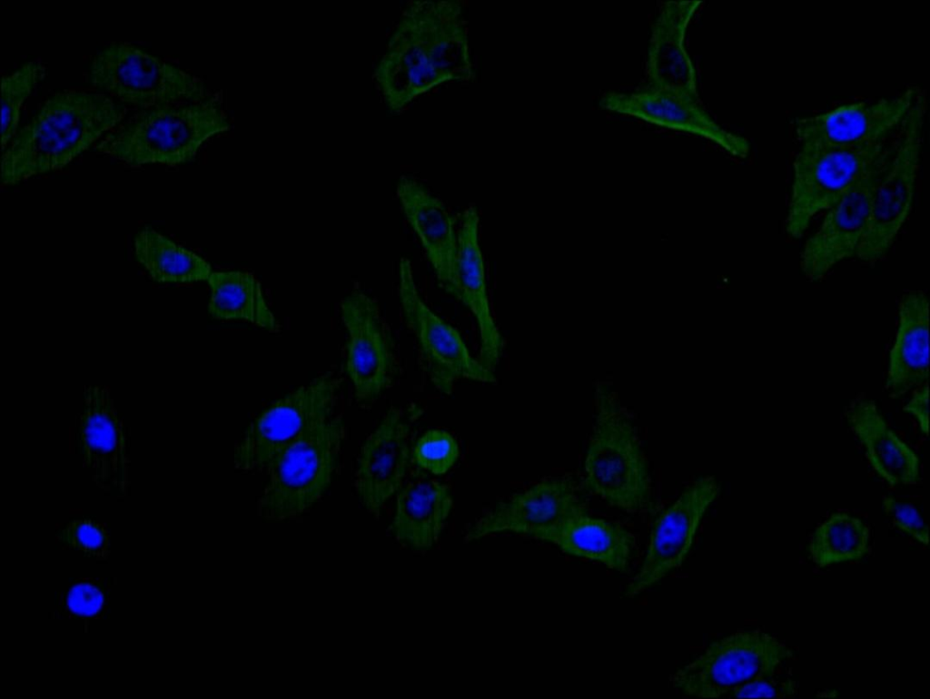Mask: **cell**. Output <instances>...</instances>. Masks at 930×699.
Instances as JSON below:
<instances>
[{
  "mask_svg": "<svg viewBox=\"0 0 930 699\" xmlns=\"http://www.w3.org/2000/svg\"><path fill=\"white\" fill-rule=\"evenodd\" d=\"M588 512L576 481L569 476L542 480L498 503L468 529L467 542L511 532L536 538L540 533Z\"/></svg>",
  "mask_w": 930,
  "mask_h": 699,
  "instance_id": "cell-18",
  "label": "cell"
},
{
  "mask_svg": "<svg viewBox=\"0 0 930 699\" xmlns=\"http://www.w3.org/2000/svg\"><path fill=\"white\" fill-rule=\"evenodd\" d=\"M126 113L125 105L101 92L54 93L2 152V184L63 169L121 123Z\"/></svg>",
  "mask_w": 930,
  "mask_h": 699,
  "instance_id": "cell-2",
  "label": "cell"
},
{
  "mask_svg": "<svg viewBox=\"0 0 930 699\" xmlns=\"http://www.w3.org/2000/svg\"><path fill=\"white\" fill-rule=\"evenodd\" d=\"M536 539L551 543L567 555L603 564L619 573L628 571L635 547V537L627 528L591 517L588 512L540 533Z\"/></svg>",
  "mask_w": 930,
  "mask_h": 699,
  "instance_id": "cell-26",
  "label": "cell"
},
{
  "mask_svg": "<svg viewBox=\"0 0 930 699\" xmlns=\"http://www.w3.org/2000/svg\"><path fill=\"white\" fill-rule=\"evenodd\" d=\"M584 487L627 512L648 509L651 479L634 421L617 392L594 387V423L584 458Z\"/></svg>",
  "mask_w": 930,
  "mask_h": 699,
  "instance_id": "cell-4",
  "label": "cell"
},
{
  "mask_svg": "<svg viewBox=\"0 0 930 699\" xmlns=\"http://www.w3.org/2000/svg\"><path fill=\"white\" fill-rule=\"evenodd\" d=\"M599 105L610 112L627 114L653 124L704 137L727 153L747 158L749 141L717 123L697 100L650 85L629 93L608 92Z\"/></svg>",
  "mask_w": 930,
  "mask_h": 699,
  "instance_id": "cell-19",
  "label": "cell"
},
{
  "mask_svg": "<svg viewBox=\"0 0 930 699\" xmlns=\"http://www.w3.org/2000/svg\"><path fill=\"white\" fill-rule=\"evenodd\" d=\"M341 384L340 378L326 372L268 406L236 443L234 468L242 471L265 469L280 451L333 415Z\"/></svg>",
  "mask_w": 930,
  "mask_h": 699,
  "instance_id": "cell-10",
  "label": "cell"
},
{
  "mask_svg": "<svg viewBox=\"0 0 930 699\" xmlns=\"http://www.w3.org/2000/svg\"><path fill=\"white\" fill-rule=\"evenodd\" d=\"M45 74L46 67L43 64L37 61H29L17 69L2 75V152L18 131L24 103Z\"/></svg>",
  "mask_w": 930,
  "mask_h": 699,
  "instance_id": "cell-30",
  "label": "cell"
},
{
  "mask_svg": "<svg viewBox=\"0 0 930 699\" xmlns=\"http://www.w3.org/2000/svg\"><path fill=\"white\" fill-rule=\"evenodd\" d=\"M399 299L428 375L439 391L451 394L455 382L461 379L496 382L493 371L471 356L460 331L425 302L416 284L411 262L406 257L399 263Z\"/></svg>",
  "mask_w": 930,
  "mask_h": 699,
  "instance_id": "cell-12",
  "label": "cell"
},
{
  "mask_svg": "<svg viewBox=\"0 0 930 699\" xmlns=\"http://www.w3.org/2000/svg\"><path fill=\"white\" fill-rule=\"evenodd\" d=\"M460 448L455 438L443 429L426 431L415 443L411 460L421 470L443 475L456 463Z\"/></svg>",
  "mask_w": 930,
  "mask_h": 699,
  "instance_id": "cell-31",
  "label": "cell"
},
{
  "mask_svg": "<svg viewBox=\"0 0 930 699\" xmlns=\"http://www.w3.org/2000/svg\"><path fill=\"white\" fill-rule=\"evenodd\" d=\"M107 385L83 388L82 404L69 428L68 447L104 493L124 497L130 485L129 437Z\"/></svg>",
  "mask_w": 930,
  "mask_h": 699,
  "instance_id": "cell-11",
  "label": "cell"
},
{
  "mask_svg": "<svg viewBox=\"0 0 930 699\" xmlns=\"http://www.w3.org/2000/svg\"><path fill=\"white\" fill-rule=\"evenodd\" d=\"M232 123L217 95L199 102L138 110L94 147L131 166L182 165L193 162L211 138Z\"/></svg>",
  "mask_w": 930,
  "mask_h": 699,
  "instance_id": "cell-3",
  "label": "cell"
},
{
  "mask_svg": "<svg viewBox=\"0 0 930 699\" xmlns=\"http://www.w3.org/2000/svg\"><path fill=\"white\" fill-rule=\"evenodd\" d=\"M870 530L859 517L846 512L832 514L814 531L808 552L818 566L857 561L869 550Z\"/></svg>",
  "mask_w": 930,
  "mask_h": 699,
  "instance_id": "cell-29",
  "label": "cell"
},
{
  "mask_svg": "<svg viewBox=\"0 0 930 699\" xmlns=\"http://www.w3.org/2000/svg\"><path fill=\"white\" fill-rule=\"evenodd\" d=\"M343 438V419L333 414L280 451L265 468L259 516L287 521L317 503L332 481Z\"/></svg>",
  "mask_w": 930,
  "mask_h": 699,
  "instance_id": "cell-5",
  "label": "cell"
},
{
  "mask_svg": "<svg viewBox=\"0 0 930 699\" xmlns=\"http://www.w3.org/2000/svg\"><path fill=\"white\" fill-rule=\"evenodd\" d=\"M347 331L345 370L354 397L371 404L391 385L398 371L395 345L376 300L355 289L341 301Z\"/></svg>",
  "mask_w": 930,
  "mask_h": 699,
  "instance_id": "cell-13",
  "label": "cell"
},
{
  "mask_svg": "<svg viewBox=\"0 0 930 699\" xmlns=\"http://www.w3.org/2000/svg\"><path fill=\"white\" fill-rule=\"evenodd\" d=\"M462 14L456 0H417L404 8L373 72L391 112L440 84L473 79Z\"/></svg>",
  "mask_w": 930,
  "mask_h": 699,
  "instance_id": "cell-1",
  "label": "cell"
},
{
  "mask_svg": "<svg viewBox=\"0 0 930 699\" xmlns=\"http://www.w3.org/2000/svg\"><path fill=\"white\" fill-rule=\"evenodd\" d=\"M133 245L136 261L158 283L207 281L213 271L204 258L152 227L141 229L134 237Z\"/></svg>",
  "mask_w": 930,
  "mask_h": 699,
  "instance_id": "cell-28",
  "label": "cell"
},
{
  "mask_svg": "<svg viewBox=\"0 0 930 699\" xmlns=\"http://www.w3.org/2000/svg\"><path fill=\"white\" fill-rule=\"evenodd\" d=\"M795 693L794 682L787 680L779 682L773 676L753 681L742 687L734 690L728 694L731 697H769L785 698L793 695Z\"/></svg>",
  "mask_w": 930,
  "mask_h": 699,
  "instance_id": "cell-34",
  "label": "cell"
},
{
  "mask_svg": "<svg viewBox=\"0 0 930 699\" xmlns=\"http://www.w3.org/2000/svg\"><path fill=\"white\" fill-rule=\"evenodd\" d=\"M889 139L855 148L800 145L792 163L785 221L787 235L801 238L813 219L835 204L874 165L891 144L893 139Z\"/></svg>",
  "mask_w": 930,
  "mask_h": 699,
  "instance_id": "cell-9",
  "label": "cell"
},
{
  "mask_svg": "<svg viewBox=\"0 0 930 699\" xmlns=\"http://www.w3.org/2000/svg\"><path fill=\"white\" fill-rule=\"evenodd\" d=\"M480 226L478 207L470 205L464 209L458 229L454 297L473 314L480 333L479 360L493 371L502 355L504 339L490 307Z\"/></svg>",
  "mask_w": 930,
  "mask_h": 699,
  "instance_id": "cell-20",
  "label": "cell"
},
{
  "mask_svg": "<svg viewBox=\"0 0 930 699\" xmlns=\"http://www.w3.org/2000/svg\"><path fill=\"white\" fill-rule=\"evenodd\" d=\"M719 492L715 477H700L657 517L642 564L624 589L626 597L640 595L682 565L705 513Z\"/></svg>",
  "mask_w": 930,
  "mask_h": 699,
  "instance_id": "cell-15",
  "label": "cell"
},
{
  "mask_svg": "<svg viewBox=\"0 0 930 699\" xmlns=\"http://www.w3.org/2000/svg\"><path fill=\"white\" fill-rule=\"evenodd\" d=\"M882 507L899 530L917 542L928 545V526L915 506L898 500L893 496H885L882 500Z\"/></svg>",
  "mask_w": 930,
  "mask_h": 699,
  "instance_id": "cell-33",
  "label": "cell"
},
{
  "mask_svg": "<svg viewBox=\"0 0 930 699\" xmlns=\"http://www.w3.org/2000/svg\"><path fill=\"white\" fill-rule=\"evenodd\" d=\"M58 538L73 547L94 554L106 546L108 531L103 523L86 518L74 519L59 531Z\"/></svg>",
  "mask_w": 930,
  "mask_h": 699,
  "instance_id": "cell-32",
  "label": "cell"
},
{
  "mask_svg": "<svg viewBox=\"0 0 930 699\" xmlns=\"http://www.w3.org/2000/svg\"><path fill=\"white\" fill-rule=\"evenodd\" d=\"M929 301L920 290L908 291L900 299L897 327L888 355L885 389L899 399L928 380Z\"/></svg>",
  "mask_w": 930,
  "mask_h": 699,
  "instance_id": "cell-24",
  "label": "cell"
},
{
  "mask_svg": "<svg viewBox=\"0 0 930 699\" xmlns=\"http://www.w3.org/2000/svg\"><path fill=\"white\" fill-rule=\"evenodd\" d=\"M104 602L103 594L89 583L74 586L69 592L67 606L74 614L81 615H94Z\"/></svg>",
  "mask_w": 930,
  "mask_h": 699,
  "instance_id": "cell-35",
  "label": "cell"
},
{
  "mask_svg": "<svg viewBox=\"0 0 930 699\" xmlns=\"http://www.w3.org/2000/svg\"><path fill=\"white\" fill-rule=\"evenodd\" d=\"M792 650L759 629L742 630L710 643L670 676L672 686L697 698H718L753 681L773 676Z\"/></svg>",
  "mask_w": 930,
  "mask_h": 699,
  "instance_id": "cell-7",
  "label": "cell"
},
{
  "mask_svg": "<svg viewBox=\"0 0 930 699\" xmlns=\"http://www.w3.org/2000/svg\"><path fill=\"white\" fill-rule=\"evenodd\" d=\"M452 507L445 484L423 471L413 472L396 493L390 531L405 547L428 551L440 539Z\"/></svg>",
  "mask_w": 930,
  "mask_h": 699,
  "instance_id": "cell-23",
  "label": "cell"
},
{
  "mask_svg": "<svg viewBox=\"0 0 930 699\" xmlns=\"http://www.w3.org/2000/svg\"><path fill=\"white\" fill-rule=\"evenodd\" d=\"M422 412L417 404L391 408L361 448L355 489L361 504L375 517L404 482L411 459V428Z\"/></svg>",
  "mask_w": 930,
  "mask_h": 699,
  "instance_id": "cell-17",
  "label": "cell"
},
{
  "mask_svg": "<svg viewBox=\"0 0 930 699\" xmlns=\"http://www.w3.org/2000/svg\"><path fill=\"white\" fill-rule=\"evenodd\" d=\"M846 417L853 432L864 446L875 471L889 485H910L918 481L920 460L886 423L874 400L852 402Z\"/></svg>",
  "mask_w": 930,
  "mask_h": 699,
  "instance_id": "cell-25",
  "label": "cell"
},
{
  "mask_svg": "<svg viewBox=\"0 0 930 699\" xmlns=\"http://www.w3.org/2000/svg\"><path fill=\"white\" fill-rule=\"evenodd\" d=\"M207 282V310L213 318L245 321L272 332L279 330V322L262 286L252 273L240 270L213 271Z\"/></svg>",
  "mask_w": 930,
  "mask_h": 699,
  "instance_id": "cell-27",
  "label": "cell"
},
{
  "mask_svg": "<svg viewBox=\"0 0 930 699\" xmlns=\"http://www.w3.org/2000/svg\"><path fill=\"white\" fill-rule=\"evenodd\" d=\"M396 192L404 215L420 239L439 282L454 297L458 251L454 216L440 198L411 176H401Z\"/></svg>",
  "mask_w": 930,
  "mask_h": 699,
  "instance_id": "cell-22",
  "label": "cell"
},
{
  "mask_svg": "<svg viewBox=\"0 0 930 699\" xmlns=\"http://www.w3.org/2000/svg\"><path fill=\"white\" fill-rule=\"evenodd\" d=\"M919 91L908 87L894 97L843 103L796 118V137L800 145L831 148H855L887 140L899 131Z\"/></svg>",
  "mask_w": 930,
  "mask_h": 699,
  "instance_id": "cell-16",
  "label": "cell"
},
{
  "mask_svg": "<svg viewBox=\"0 0 930 699\" xmlns=\"http://www.w3.org/2000/svg\"><path fill=\"white\" fill-rule=\"evenodd\" d=\"M904 411L917 421L923 434H928V384L925 383L913 395Z\"/></svg>",
  "mask_w": 930,
  "mask_h": 699,
  "instance_id": "cell-36",
  "label": "cell"
},
{
  "mask_svg": "<svg viewBox=\"0 0 930 699\" xmlns=\"http://www.w3.org/2000/svg\"><path fill=\"white\" fill-rule=\"evenodd\" d=\"M700 0L664 3L651 25L647 70L648 85L698 99V77L685 46L690 20L701 5Z\"/></svg>",
  "mask_w": 930,
  "mask_h": 699,
  "instance_id": "cell-21",
  "label": "cell"
},
{
  "mask_svg": "<svg viewBox=\"0 0 930 699\" xmlns=\"http://www.w3.org/2000/svg\"><path fill=\"white\" fill-rule=\"evenodd\" d=\"M90 84L139 110L199 102L210 96L205 82L128 42H114L91 59Z\"/></svg>",
  "mask_w": 930,
  "mask_h": 699,
  "instance_id": "cell-6",
  "label": "cell"
},
{
  "mask_svg": "<svg viewBox=\"0 0 930 699\" xmlns=\"http://www.w3.org/2000/svg\"><path fill=\"white\" fill-rule=\"evenodd\" d=\"M926 109V96L919 91L876 183L866 230L856 254L861 261L872 263L885 256L909 218L915 196Z\"/></svg>",
  "mask_w": 930,
  "mask_h": 699,
  "instance_id": "cell-8",
  "label": "cell"
},
{
  "mask_svg": "<svg viewBox=\"0 0 930 699\" xmlns=\"http://www.w3.org/2000/svg\"><path fill=\"white\" fill-rule=\"evenodd\" d=\"M889 147L835 204L825 211L816 231L805 241L799 266L806 278L822 280L841 261L856 256L866 230L876 183L894 152Z\"/></svg>",
  "mask_w": 930,
  "mask_h": 699,
  "instance_id": "cell-14",
  "label": "cell"
}]
</instances>
